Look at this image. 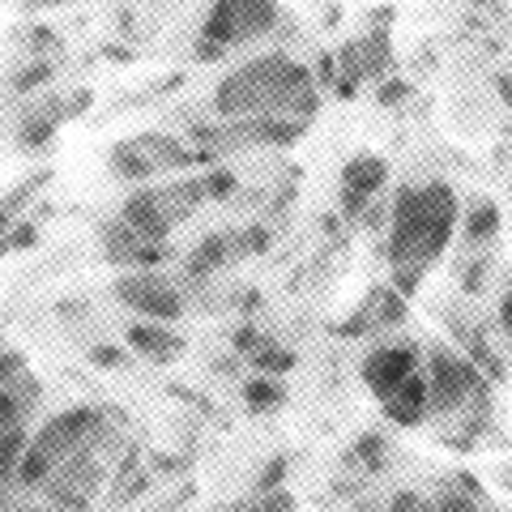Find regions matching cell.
Segmentation results:
<instances>
[{
    "label": "cell",
    "mask_w": 512,
    "mask_h": 512,
    "mask_svg": "<svg viewBox=\"0 0 512 512\" xmlns=\"http://www.w3.org/2000/svg\"><path fill=\"white\" fill-rule=\"evenodd\" d=\"M0 350H5V342H0Z\"/></svg>",
    "instance_id": "836d02e7"
},
{
    "label": "cell",
    "mask_w": 512,
    "mask_h": 512,
    "mask_svg": "<svg viewBox=\"0 0 512 512\" xmlns=\"http://www.w3.org/2000/svg\"><path fill=\"white\" fill-rule=\"evenodd\" d=\"M52 73H56V64L47 60V56H39L30 69H22V73H13V90H35V86H43V82H52Z\"/></svg>",
    "instance_id": "d6986e66"
},
{
    "label": "cell",
    "mask_w": 512,
    "mask_h": 512,
    "mask_svg": "<svg viewBox=\"0 0 512 512\" xmlns=\"http://www.w3.org/2000/svg\"><path fill=\"white\" fill-rule=\"evenodd\" d=\"M461 218V201L453 184L444 180H423V184H402L389 205V265L393 282L410 295L423 282V274L444 256V248L453 244Z\"/></svg>",
    "instance_id": "6da1fadb"
},
{
    "label": "cell",
    "mask_w": 512,
    "mask_h": 512,
    "mask_svg": "<svg viewBox=\"0 0 512 512\" xmlns=\"http://www.w3.org/2000/svg\"><path fill=\"white\" fill-rule=\"evenodd\" d=\"M201 184H205V197H214V201H231L235 197V175L231 171H222V167H214L210 175H201Z\"/></svg>",
    "instance_id": "ffe728a7"
},
{
    "label": "cell",
    "mask_w": 512,
    "mask_h": 512,
    "mask_svg": "<svg viewBox=\"0 0 512 512\" xmlns=\"http://www.w3.org/2000/svg\"><path fill=\"white\" fill-rule=\"evenodd\" d=\"M231 52V47H222V43H214V39H197V60L201 64H214V60H222V56H227Z\"/></svg>",
    "instance_id": "d4e9b609"
},
{
    "label": "cell",
    "mask_w": 512,
    "mask_h": 512,
    "mask_svg": "<svg viewBox=\"0 0 512 512\" xmlns=\"http://www.w3.org/2000/svg\"><path fill=\"white\" fill-rule=\"evenodd\" d=\"M252 363H256V372H265V376H286V372H295V367H299V355H295V350L261 346L252 355Z\"/></svg>",
    "instance_id": "ac0fdd59"
},
{
    "label": "cell",
    "mask_w": 512,
    "mask_h": 512,
    "mask_svg": "<svg viewBox=\"0 0 512 512\" xmlns=\"http://www.w3.org/2000/svg\"><path fill=\"white\" fill-rule=\"evenodd\" d=\"M389 184V163L380 154H355L342 167V210L346 218H363L367 201L380 197Z\"/></svg>",
    "instance_id": "9c48e42d"
},
{
    "label": "cell",
    "mask_w": 512,
    "mask_h": 512,
    "mask_svg": "<svg viewBox=\"0 0 512 512\" xmlns=\"http://www.w3.org/2000/svg\"><path fill=\"white\" fill-rule=\"evenodd\" d=\"M384 512H436V500L423 491H397Z\"/></svg>",
    "instance_id": "7402d4cb"
},
{
    "label": "cell",
    "mask_w": 512,
    "mask_h": 512,
    "mask_svg": "<svg viewBox=\"0 0 512 512\" xmlns=\"http://www.w3.org/2000/svg\"><path fill=\"white\" fill-rule=\"evenodd\" d=\"M30 512H64V508H56V504H47V508H30Z\"/></svg>",
    "instance_id": "4dcf8cb0"
},
{
    "label": "cell",
    "mask_w": 512,
    "mask_h": 512,
    "mask_svg": "<svg viewBox=\"0 0 512 512\" xmlns=\"http://www.w3.org/2000/svg\"><path fill=\"white\" fill-rule=\"evenodd\" d=\"M214 111L222 120H261V116H316V82L299 60L269 52L227 73L214 90Z\"/></svg>",
    "instance_id": "7a4b0ae2"
},
{
    "label": "cell",
    "mask_w": 512,
    "mask_h": 512,
    "mask_svg": "<svg viewBox=\"0 0 512 512\" xmlns=\"http://www.w3.org/2000/svg\"><path fill=\"white\" fill-rule=\"evenodd\" d=\"M248 512H291V495L274 491V495H265V500H256Z\"/></svg>",
    "instance_id": "cb8c5ba5"
},
{
    "label": "cell",
    "mask_w": 512,
    "mask_h": 512,
    "mask_svg": "<svg viewBox=\"0 0 512 512\" xmlns=\"http://www.w3.org/2000/svg\"><path fill=\"white\" fill-rule=\"evenodd\" d=\"M414 372H419V350H410V346H376L359 367V376L367 389H372V397H389L397 384H406Z\"/></svg>",
    "instance_id": "30bf717a"
},
{
    "label": "cell",
    "mask_w": 512,
    "mask_h": 512,
    "mask_svg": "<svg viewBox=\"0 0 512 512\" xmlns=\"http://www.w3.org/2000/svg\"><path fill=\"white\" fill-rule=\"evenodd\" d=\"M60 120H64V111H56V107H43V111H30V116L22 120V128H18V141L26 150H39V146H47V141L56 137V128H60Z\"/></svg>",
    "instance_id": "2e32d148"
},
{
    "label": "cell",
    "mask_w": 512,
    "mask_h": 512,
    "mask_svg": "<svg viewBox=\"0 0 512 512\" xmlns=\"http://www.w3.org/2000/svg\"><path fill=\"white\" fill-rule=\"evenodd\" d=\"M35 384L26 376L13 380V384H0V427H13V423H26L30 419V406H35Z\"/></svg>",
    "instance_id": "4fadbf2b"
},
{
    "label": "cell",
    "mask_w": 512,
    "mask_h": 512,
    "mask_svg": "<svg viewBox=\"0 0 512 512\" xmlns=\"http://www.w3.org/2000/svg\"><path fill=\"white\" fill-rule=\"evenodd\" d=\"M436 512H483V504L474 500V495H466L461 487H448L436 495Z\"/></svg>",
    "instance_id": "44dd1931"
},
{
    "label": "cell",
    "mask_w": 512,
    "mask_h": 512,
    "mask_svg": "<svg viewBox=\"0 0 512 512\" xmlns=\"http://www.w3.org/2000/svg\"><path fill=\"white\" fill-rule=\"evenodd\" d=\"M461 235L470 244H491L500 235V205L495 201H474L466 214H461Z\"/></svg>",
    "instance_id": "5bb4252c"
},
{
    "label": "cell",
    "mask_w": 512,
    "mask_h": 512,
    "mask_svg": "<svg viewBox=\"0 0 512 512\" xmlns=\"http://www.w3.org/2000/svg\"><path fill=\"white\" fill-rule=\"evenodd\" d=\"M35 5H64V0H35Z\"/></svg>",
    "instance_id": "1f68e13d"
},
{
    "label": "cell",
    "mask_w": 512,
    "mask_h": 512,
    "mask_svg": "<svg viewBox=\"0 0 512 512\" xmlns=\"http://www.w3.org/2000/svg\"><path fill=\"white\" fill-rule=\"evenodd\" d=\"M124 342H128L133 355H141L146 363H175L184 355V338L175 329H167L163 320H137V325H128Z\"/></svg>",
    "instance_id": "8fae6325"
},
{
    "label": "cell",
    "mask_w": 512,
    "mask_h": 512,
    "mask_svg": "<svg viewBox=\"0 0 512 512\" xmlns=\"http://www.w3.org/2000/svg\"><path fill=\"white\" fill-rule=\"evenodd\" d=\"M384 419L393 427H423L431 419V402H427V376L414 372L406 384H397L389 397H380Z\"/></svg>",
    "instance_id": "7c38bea8"
},
{
    "label": "cell",
    "mask_w": 512,
    "mask_h": 512,
    "mask_svg": "<svg viewBox=\"0 0 512 512\" xmlns=\"http://www.w3.org/2000/svg\"><path fill=\"white\" fill-rule=\"evenodd\" d=\"M192 158L197 154L171 137H133L111 150V175H120V180H154L163 167H188Z\"/></svg>",
    "instance_id": "ba28073f"
},
{
    "label": "cell",
    "mask_w": 512,
    "mask_h": 512,
    "mask_svg": "<svg viewBox=\"0 0 512 512\" xmlns=\"http://www.w3.org/2000/svg\"><path fill=\"white\" fill-rule=\"evenodd\" d=\"M116 299L124 303V308H133L141 320H163V325H175V320H184V312H188L180 286H175L171 278H163L158 269L124 274L116 282Z\"/></svg>",
    "instance_id": "8992f818"
},
{
    "label": "cell",
    "mask_w": 512,
    "mask_h": 512,
    "mask_svg": "<svg viewBox=\"0 0 512 512\" xmlns=\"http://www.w3.org/2000/svg\"><path fill=\"white\" fill-rule=\"evenodd\" d=\"M406 94H410L406 82H380V103H402Z\"/></svg>",
    "instance_id": "4316f807"
},
{
    "label": "cell",
    "mask_w": 512,
    "mask_h": 512,
    "mask_svg": "<svg viewBox=\"0 0 512 512\" xmlns=\"http://www.w3.org/2000/svg\"><path fill=\"white\" fill-rule=\"evenodd\" d=\"M495 90H500V99L512 107V77H504V73H500V77H495Z\"/></svg>",
    "instance_id": "f1b7e54d"
},
{
    "label": "cell",
    "mask_w": 512,
    "mask_h": 512,
    "mask_svg": "<svg viewBox=\"0 0 512 512\" xmlns=\"http://www.w3.org/2000/svg\"><path fill=\"white\" fill-rule=\"evenodd\" d=\"M5 252H9V244H5V239H0V261H5Z\"/></svg>",
    "instance_id": "d6a6232c"
},
{
    "label": "cell",
    "mask_w": 512,
    "mask_h": 512,
    "mask_svg": "<svg viewBox=\"0 0 512 512\" xmlns=\"http://www.w3.org/2000/svg\"><path fill=\"white\" fill-rule=\"evenodd\" d=\"M282 474H286V461H282V457H274V461H269V470H265L261 478H256V487H261V491L278 487V483H282Z\"/></svg>",
    "instance_id": "484cf974"
},
{
    "label": "cell",
    "mask_w": 512,
    "mask_h": 512,
    "mask_svg": "<svg viewBox=\"0 0 512 512\" xmlns=\"http://www.w3.org/2000/svg\"><path fill=\"white\" fill-rule=\"evenodd\" d=\"M30 448V427L26 423H13V427H0V483L18 478V461Z\"/></svg>",
    "instance_id": "9a60e30c"
},
{
    "label": "cell",
    "mask_w": 512,
    "mask_h": 512,
    "mask_svg": "<svg viewBox=\"0 0 512 512\" xmlns=\"http://www.w3.org/2000/svg\"><path fill=\"white\" fill-rule=\"evenodd\" d=\"M103 436V414L94 406H73L52 414L39 431H30V448L18 461V483L22 487H43L64 457H73L77 448H90Z\"/></svg>",
    "instance_id": "3957f363"
},
{
    "label": "cell",
    "mask_w": 512,
    "mask_h": 512,
    "mask_svg": "<svg viewBox=\"0 0 512 512\" xmlns=\"http://www.w3.org/2000/svg\"><path fill=\"white\" fill-rule=\"evenodd\" d=\"M286 402V389H282V384L274 380V376H256V380H248L244 384V406L248 410H256V414H265V410H278Z\"/></svg>",
    "instance_id": "e0dca14e"
},
{
    "label": "cell",
    "mask_w": 512,
    "mask_h": 512,
    "mask_svg": "<svg viewBox=\"0 0 512 512\" xmlns=\"http://www.w3.org/2000/svg\"><path fill=\"white\" fill-rule=\"evenodd\" d=\"M500 329L512 338V291H504V295H500Z\"/></svg>",
    "instance_id": "83f0119b"
},
{
    "label": "cell",
    "mask_w": 512,
    "mask_h": 512,
    "mask_svg": "<svg viewBox=\"0 0 512 512\" xmlns=\"http://www.w3.org/2000/svg\"><path fill=\"white\" fill-rule=\"evenodd\" d=\"M427 402H431V419H444V414H457L470 397L483 393V380H478V367L466 355H453V350L436 346L427 355Z\"/></svg>",
    "instance_id": "5b68a950"
},
{
    "label": "cell",
    "mask_w": 512,
    "mask_h": 512,
    "mask_svg": "<svg viewBox=\"0 0 512 512\" xmlns=\"http://www.w3.org/2000/svg\"><path fill=\"white\" fill-rule=\"evenodd\" d=\"M47 500L64 512H82L94 504V495L103 487V461L94 457V448H77L73 457H64L60 466L47 474Z\"/></svg>",
    "instance_id": "52a82bcc"
},
{
    "label": "cell",
    "mask_w": 512,
    "mask_h": 512,
    "mask_svg": "<svg viewBox=\"0 0 512 512\" xmlns=\"http://www.w3.org/2000/svg\"><path fill=\"white\" fill-rule=\"evenodd\" d=\"M90 359L99 363L103 372H116V367H128V355H124L120 346H94V350H90Z\"/></svg>",
    "instance_id": "603a6c76"
},
{
    "label": "cell",
    "mask_w": 512,
    "mask_h": 512,
    "mask_svg": "<svg viewBox=\"0 0 512 512\" xmlns=\"http://www.w3.org/2000/svg\"><path fill=\"white\" fill-rule=\"evenodd\" d=\"M13 227V218H9V205L5 201H0V239H5V231Z\"/></svg>",
    "instance_id": "f546056e"
},
{
    "label": "cell",
    "mask_w": 512,
    "mask_h": 512,
    "mask_svg": "<svg viewBox=\"0 0 512 512\" xmlns=\"http://www.w3.org/2000/svg\"><path fill=\"white\" fill-rule=\"evenodd\" d=\"M278 26V0H210L201 35L222 47H244Z\"/></svg>",
    "instance_id": "277c9868"
}]
</instances>
